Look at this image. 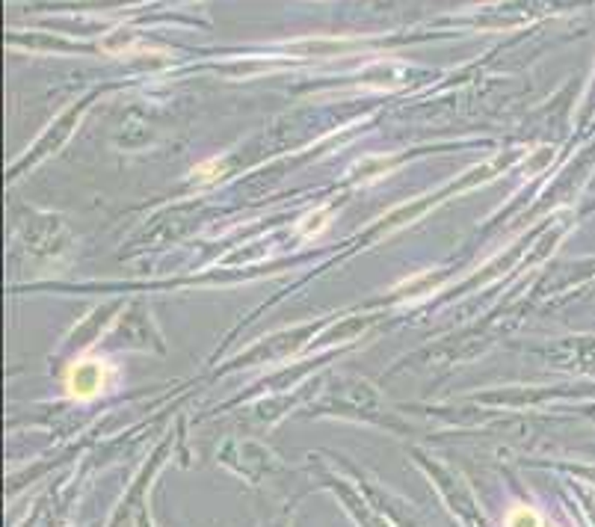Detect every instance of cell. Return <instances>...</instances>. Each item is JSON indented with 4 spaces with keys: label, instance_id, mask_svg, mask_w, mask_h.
<instances>
[{
    "label": "cell",
    "instance_id": "cell-1",
    "mask_svg": "<svg viewBox=\"0 0 595 527\" xmlns=\"http://www.w3.org/2000/svg\"><path fill=\"white\" fill-rule=\"evenodd\" d=\"M107 362L98 359V356H83L69 368L65 373V389L74 400H92L104 391V382H107Z\"/></svg>",
    "mask_w": 595,
    "mask_h": 527
},
{
    "label": "cell",
    "instance_id": "cell-2",
    "mask_svg": "<svg viewBox=\"0 0 595 527\" xmlns=\"http://www.w3.org/2000/svg\"><path fill=\"white\" fill-rule=\"evenodd\" d=\"M507 527H542V519L533 510H527V506H515V510L509 513Z\"/></svg>",
    "mask_w": 595,
    "mask_h": 527
},
{
    "label": "cell",
    "instance_id": "cell-3",
    "mask_svg": "<svg viewBox=\"0 0 595 527\" xmlns=\"http://www.w3.org/2000/svg\"><path fill=\"white\" fill-rule=\"evenodd\" d=\"M214 166H216V160H214V163H202V166L196 169V178H214L216 175Z\"/></svg>",
    "mask_w": 595,
    "mask_h": 527
}]
</instances>
